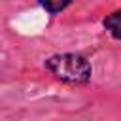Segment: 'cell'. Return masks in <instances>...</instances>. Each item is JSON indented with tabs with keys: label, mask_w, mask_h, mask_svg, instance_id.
Here are the masks:
<instances>
[{
	"label": "cell",
	"mask_w": 121,
	"mask_h": 121,
	"mask_svg": "<svg viewBox=\"0 0 121 121\" xmlns=\"http://www.w3.org/2000/svg\"><path fill=\"white\" fill-rule=\"evenodd\" d=\"M45 70L55 76L57 79L70 83V85H85L91 81L93 76V66L91 62L76 53H62V55H53L45 59L43 62Z\"/></svg>",
	"instance_id": "1"
},
{
	"label": "cell",
	"mask_w": 121,
	"mask_h": 121,
	"mask_svg": "<svg viewBox=\"0 0 121 121\" xmlns=\"http://www.w3.org/2000/svg\"><path fill=\"white\" fill-rule=\"evenodd\" d=\"M102 25H104V28L110 32L112 38L121 40V8L115 9V11H112V13L102 21Z\"/></svg>",
	"instance_id": "2"
},
{
	"label": "cell",
	"mask_w": 121,
	"mask_h": 121,
	"mask_svg": "<svg viewBox=\"0 0 121 121\" xmlns=\"http://www.w3.org/2000/svg\"><path fill=\"white\" fill-rule=\"evenodd\" d=\"M38 2L49 13H59V11H62L64 8H68L72 4V0H38Z\"/></svg>",
	"instance_id": "3"
}]
</instances>
